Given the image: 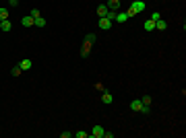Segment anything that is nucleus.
Listing matches in <instances>:
<instances>
[{"mask_svg":"<svg viewBox=\"0 0 186 138\" xmlns=\"http://www.w3.org/2000/svg\"><path fill=\"white\" fill-rule=\"evenodd\" d=\"M145 0H132V4H130V8L126 10V15L128 17H134L137 15V13H143V10H145Z\"/></svg>","mask_w":186,"mask_h":138,"instance_id":"1","label":"nucleus"},{"mask_svg":"<svg viewBox=\"0 0 186 138\" xmlns=\"http://www.w3.org/2000/svg\"><path fill=\"white\" fill-rule=\"evenodd\" d=\"M103 132H106V130L101 128V126H93V130H91V134H89V136H93V138H103Z\"/></svg>","mask_w":186,"mask_h":138,"instance_id":"2","label":"nucleus"},{"mask_svg":"<svg viewBox=\"0 0 186 138\" xmlns=\"http://www.w3.org/2000/svg\"><path fill=\"white\" fill-rule=\"evenodd\" d=\"M112 23H114V21H110V19H106V17H101V19H99V29H103V31L112 29Z\"/></svg>","mask_w":186,"mask_h":138,"instance_id":"3","label":"nucleus"},{"mask_svg":"<svg viewBox=\"0 0 186 138\" xmlns=\"http://www.w3.org/2000/svg\"><path fill=\"white\" fill-rule=\"evenodd\" d=\"M128 19H130V17L126 15V10H124V13H122V10H118V13H116V19H114V21H116V23H126Z\"/></svg>","mask_w":186,"mask_h":138,"instance_id":"4","label":"nucleus"},{"mask_svg":"<svg viewBox=\"0 0 186 138\" xmlns=\"http://www.w3.org/2000/svg\"><path fill=\"white\" fill-rule=\"evenodd\" d=\"M10 29H13V23H10L8 19H4V21H0V31H4V33H8Z\"/></svg>","mask_w":186,"mask_h":138,"instance_id":"5","label":"nucleus"},{"mask_svg":"<svg viewBox=\"0 0 186 138\" xmlns=\"http://www.w3.org/2000/svg\"><path fill=\"white\" fill-rule=\"evenodd\" d=\"M106 6H108L110 10H120V0H108V2H106Z\"/></svg>","mask_w":186,"mask_h":138,"instance_id":"6","label":"nucleus"},{"mask_svg":"<svg viewBox=\"0 0 186 138\" xmlns=\"http://www.w3.org/2000/svg\"><path fill=\"white\" fill-rule=\"evenodd\" d=\"M89 52H91V41H83V48H81V56H83V58H87Z\"/></svg>","mask_w":186,"mask_h":138,"instance_id":"7","label":"nucleus"},{"mask_svg":"<svg viewBox=\"0 0 186 138\" xmlns=\"http://www.w3.org/2000/svg\"><path fill=\"white\" fill-rule=\"evenodd\" d=\"M33 21H35V19H33L31 15H29V17H23V19H21V25H23V27H33Z\"/></svg>","mask_w":186,"mask_h":138,"instance_id":"8","label":"nucleus"},{"mask_svg":"<svg viewBox=\"0 0 186 138\" xmlns=\"http://www.w3.org/2000/svg\"><path fill=\"white\" fill-rule=\"evenodd\" d=\"M19 66H21V70H29L31 66H33V62H31L29 58H25V60H21V64H19Z\"/></svg>","mask_w":186,"mask_h":138,"instance_id":"9","label":"nucleus"},{"mask_svg":"<svg viewBox=\"0 0 186 138\" xmlns=\"http://www.w3.org/2000/svg\"><path fill=\"white\" fill-rule=\"evenodd\" d=\"M108 6H106V4H99L97 6V17H99V19H101V17H106V15H108Z\"/></svg>","mask_w":186,"mask_h":138,"instance_id":"10","label":"nucleus"},{"mask_svg":"<svg viewBox=\"0 0 186 138\" xmlns=\"http://www.w3.org/2000/svg\"><path fill=\"white\" fill-rule=\"evenodd\" d=\"M101 101H103L106 105H110V103L114 101V99H112V93H108V91H103V95H101Z\"/></svg>","mask_w":186,"mask_h":138,"instance_id":"11","label":"nucleus"},{"mask_svg":"<svg viewBox=\"0 0 186 138\" xmlns=\"http://www.w3.org/2000/svg\"><path fill=\"white\" fill-rule=\"evenodd\" d=\"M141 107H143L141 99H134V101L130 103V109H132V111H141Z\"/></svg>","mask_w":186,"mask_h":138,"instance_id":"12","label":"nucleus"},{"mask_svg":"<svg viewBox=\"0 0 186 138\" xmlns=\"http://www.w3.org/2000/svg\"><path fill=\"white\" fill-rule=\"evenodd\" d=\"M145 31H149V33H151V31H155V21H145Z\"/></svg>","mask_w":186,"mask_h":138,"instance_id":"13","label":"nucleus"},{"mask_svg":"<svg viewBox=\"0 0 186 138\" xmlns=\"http://www.w3.org/2000/svg\"><path fill=\"white\" fill-rule=\"evenodd\" d=\"M155 29H157V31H163V29H166V21H163V19L155 21Z\"/></svg>","mask_w":186,"mask_h":138,"instance_id":"14","label":"nucleus"},{"mask_svg":"<svg viewBox=\"0 0 186 138\" xmlns=\"http://www.w3.org/2000/svg\"><path fill=\"white\" fill-rule=\"evenodd\" d=\"M33 25H35V27H46V19H44V17H37V19L33 21Z\"/></svg>","mask_w":186,"mask_h":138,"instance_id":"15","label":"nucleus"},{"mask_svg":"<svg viewBox=\"0 0 186 138\" xmlns=\"http://www.w3.org/2000/svg\"><path fill=\"white\" fill-rule=\"evenodd\" d=\"M8 19V8H0V21Z\"/></svg>","mask_w":186,"mask_h":138,"instance_id":"16","label":"nucleus"},{"mask_svg":"<svg viewBox=\"0 0 186 138\" xmlns=\"http://www.w3.org/2000/svg\"><path fill=\"white\" fill-rule=\"evenodd\" d=\"M95 39H97V35H95V33H87V35H85V41H91V43H93Z\"/></svg>","mask_w":186,"mask_h":138,"instance_id":"17","label":"nucleus"},{"mask_svg":"<svg viewBox=\"0 0 186 138\" xmlns=\"http://www.w3.org/2000/svg\"><path fill=\"white\" fill-rule=\"evenodd\" d=\"M141 103H143V105H151V97H149V95L141 97Z\"/></svg>","mask_w":186,"mask_h":138,"instance_id":"18","label":"nucleus"},{"mask_svg":"<svg viewBox=\"0 0 186 138\" xmlns=\"http://www.w3.org/2000/svg\"><path fill=\"white\" fill-rule=\"evenodd\" d=\"M21 72H23V70H21V66H15V68L10 70V74H13V76H19Z\"/></svg>","mask_w":186,"mask_h":138,"instance_id":"19","label":"nucleus"},{"mask_svg":"<svg viewBox=\"0 0 186 138\" xmlns=\"http://www.w3.org/2000/svg\"><path fill=\"white\" fill-rule=\"evenodd\" d=\"M31 17H33V19H37V17H41V15H39V8H33V10H31Z\"/></svg>","mask_w":186,"mask_h":138,"instance_id":"20","label":"nucleus"},{"mask_svg":"<svg viewBox=\"0 0 186 138\" xmlns=\"http://www.w3.org/2000/svg\"><path fill=\"white\" fill-rule=\"evenodd\" d=\"M74 136H77V138H87L89 134L87 132H74Z\"/></svg>","mask_w":186,"mask_h":138,"instance_id":"21","label":"nucleus"},{"mask_svg":"<svg viewBox=\"0 0 186 138\" xmlns=\"http://www.w3.org/2000/svg\"><path fill=\"white\" fill-rule=\"evenodd\" d=\"M141 114H143V115L149 114V105H143V107H141Z\"/></svg>","mask_w":186,"mask_h":138,"instance_id":"22","label":"nucleus"},{"mask_svg":"<svg viewBox=\"0 0 186 138\" xmlns=\"http://www.w3.org/2000/svg\"><path fill=\"white\" fill-rule=\"evenodd\" d=\"M159 19H161V15H159V13H153V15H151V21H159Z\"/></svg>","mask_w":186,"mask_h":138,"instance_id":"23","label":"nucleus"},{"mask_svg":"<svg viewBox=\"0 0 186 138\" xmlns=\"http://www.w3.org/2000/svg\"><path fill=\"white\" fill-rule=\"evenodd\" d=\"M19 4V0H8V6H17Z\"/></svg>","mask_w":186,"mask_h":138,"instance_id":"24","label":"nucleus"}]
</instances>
